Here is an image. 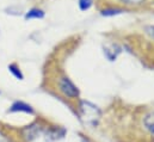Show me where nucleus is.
Listing matches in <instances>:
<instances>
[{"mask_svg":"<svg viewBox=\"0 0 154 142\" xmlns=\"http://www.w3.org/2000/svg\"><path fill=\"white\" fill-rule=\"evenodd\" d=\"M8 71L11 72L17 79H19V80H23V78H24V75H23V73L20 72V69L17 67V65H10L8 66Z\"/></svg>","mask_w":154,"mask_h":142,"instance_id":"nucleus-8","label":"nucleus"},{"mask_svg":"<svg viewBox=\"0 0 154 142\" xmlns=\"http://www.w3.org/2000/svg\"><path fill=\"white\" fill-rule=\"evenodd\" d=\"M59 90L65 97H68V98H77L80 93L77 86L66 76H62L59 79Z\"/></svg>","mask_w":154,"mask_h":142,"instance_id":"nucleus-2","label":"nucleus"},{"mask_svg":"<svg viewBox=\"0 0 154 142\" xmlns=\"http://www.w3.org/2000/svg\"><path fill=\"white\" fill-rule=\"evenodd\" d=\"M0 142H10V140H8L5 135H2V134L0 133Z\"/></svg>","mask_w":154,"mask_h":142,"instance_id":"nucleus-12","label":"nucleus"},{"mask_svg":"<svg viewBox=\"0 0 154 142\" xmlns=\"http://www.w3.org/2000/svg\"><path fill=\"white\" fill-rule=\"evenodd\" d=\"M91 5H92V0H79V7L82 11L88 10L91 7Z\"/></svg>","mask_w":154,"mask_h":142,"instance_id":"nucleus-10","label":"nucleus"},{"mask_svg":"<svg viewBox=\"0 0 154 142\" xmlns=\"http://www.w3.org/2000/svg\"><path fill=\"white\" fill-rule=\"evenodd\" d=\"M65 135V130L61 128H53L47 131V141H56Z\"/></svg>","mask_w":154,"mask_h":142,"instance_id":"nucleus-5","label":"nucleus"},{"mask_svg":"<svg viewBox=\"0 0 154 142\" xmlns=\"http://www.w3.org/2000/svg\"><path fill=\"white\" fill-rule=\"evenodd\" d=\"M42 125L39 124L38 122H35V123H31L30 125H26L22 129V136L23 139L26 142H31L34 141L35 139H37L39 135L42 134Z\"/></svg>","mask_w":154,"mask_h":142,"instance_id":"nucleus-3","label":"nucleus"},{"mask_svg":"<svg viewBox=\"0 0 154 142\" xmlns=\"http://www.w3.org/2000/svg\"><path fill=\"white\" fill-rule=\"evenodd\" d=\"M143 124L149 133L154 134V112L146 115V117L143 118Z\"/></svg>","mask_w":154,"mask_h":142,"instance_id":"nucleus-6","label":"nucleus"},{"mask_svg":"<svg viewBox=\"0 0 154 142\" xmlns=\"http://www.w3.org/2000/svg\"><path fill=\"white\" fill-rule=\"evenodd\" d=\"M122 2H124V4H128V5H139V4H141L143 0H121Z\"/></svg>","mask_w":154,"mask_h":142,"instance_id":"nucleus-11","label":"nucleus"},{"mask_svg":"<svg viewBox=\"0 0 154 142\" xmlns=\"http://www.w3.org/2000/svg\"><path fill=\"white\" fill-rule=\"evenodd\" d=\"M43 17H44V12L39 8H31L25 14V19H41Z\"/></svg>","mask_w":154,"mask_h":142,"instance_id":"nucleus-7","label":"nucleus"},{"mask_svg":"<svg viewBox=\"0 0 154 142\" xmlns=\"http://www.w3.org/2000/svg\"><path fill=\"white\" fill-rule=\"evenodd\" d=\"M79 113H80V118L81 121L91 127H96L100 119L102 112L99 110V107L96 106L94 104L86 102V100H81L79 104Z\"/></svg>","mask_w":154,"mask_h":142,"instance_id":"nucleus-1","label":"nucleus"},{"mask_svg":"<svg viewBox=\"0 0 154 142\" xmlns=\"http://www.w3.org/2000/svg\"><path fill=\"white\" fill-rule=\"evenodd\" d=\"M124 12L123 10L121 8H106V10H103L102 11V14L105 16V17H110V16H116V14H119Z\"/></svg>","mask_w":154,"mask_h":142,"instance_id":"nucleus-9","label":"nucleus"},{"mask_svg":"<svg viewBox=\"0 0 154 142\" xmlns=\"http://www.w3.org/2000/svg\"><path fill=\"white\" fill-rule=\"evenodd\" d=\"M8 112H26V113H31L32 115L34 113V109L29 104L24 103V102H14L11 105Z\"/></svg>","mask_w":154,"mask_h":142,"instance_id":"nucleus-4","label":"nucleus"}]
</instances>
